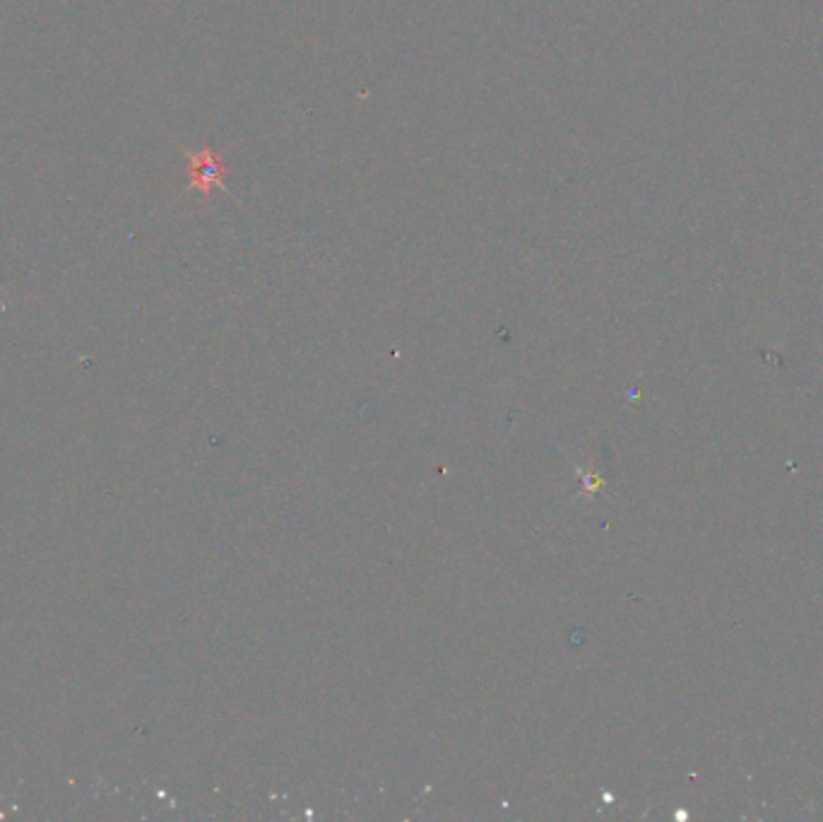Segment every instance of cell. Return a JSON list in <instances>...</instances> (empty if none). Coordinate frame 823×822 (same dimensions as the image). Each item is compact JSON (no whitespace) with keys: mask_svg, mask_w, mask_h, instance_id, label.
<instances>
[{"mask_svg":"<svg viewBox=\"0 0 823 822\" xmlns=\"http://www.w3.org/2000/svg\"><path fill=\"white\" fill-rule=\"evenodd\" d=\"M185 157V176H188V184L181 193L188 196V193H200V198L207 203L212 198V193L219 191L229 196L231 200H237L231 196V191L227 188V176H229V166H227L225 157L210 145V143H203L195 150H188L184 147Z\"/></svg>","mask_w":823,"mask_h":822,"instance_id":"obj_1","label":"cell"}]
</instances>
